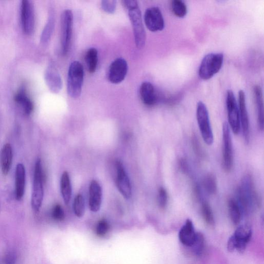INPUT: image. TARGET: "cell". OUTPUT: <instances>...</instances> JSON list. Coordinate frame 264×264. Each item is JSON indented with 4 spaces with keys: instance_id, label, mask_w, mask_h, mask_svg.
<instances>
[{
    "instance_id": "1",
    "label": "cell",
    "mask_w": 264,
    "mask_h": 264,
    "mask_svg": "<svg viewBox=\"0 0 264 264\" xmlns=\"http://www.w3.org/2000/svg\"><path fill=\"white\" fill-rule=\"evenodd\" d=\"M242 213H247L260 204L259 196L251 176H245L236 190V200Z\"/></svg>"
},
{
    "instance_id": "2",
    "label": "cell",
    "mask_w": 264,
    "mask_h": 264,
    "mask_svg": "<svg viewBox=\"0 0 264 264\" xmlns=\"http://www.w3.org/2000/svg\"><path fill=\"white\" fill-rule=\"evenodd\" d=\"M83 65L78 61L72 63L69 68L67 79V92L70 97L79 98L81 94L84 81Z\"/></svg>"
},
{
    "instance_id": "3",
    "label": "cell",
    "mask_w": 264,
    "mask_h": 264,
    "mask_svg": "<svg viewBox=\"0 0 264 264\" xmlns=\"http://www.w3.org/2000/svg\"><path fill=\"white\" fill-rule=\"evenodd\" d=\"M44 175L42 170L40 159L35 163L33 191L31 198V205L35 212H38L42 205L43 199V183Z\"/></svg>"
},
{
    "instance_id": "4",
    "label": "cell",
    "mask_w": 264,
    "mask_h": 264,
    "mask_svg": "<svg viewBox=\"0 0 264 264\" xmlns=\"http://www.w3.org/2000/svg\"><path fill=\"white\" fill-rule=\"evenodd\" d=\"M224 62L223 54H209L202 60L199 69V75L204 80L211 79L221 69Z\"/></svg>"
},
{
    "instance_id": "5",
    "label": "cell",
    "mask_w": 264,
    "mask_h": 264,
    "mask_svg": "<svg viewBox=\"0 0 264 264\" xmlns=\"http://www.w3.org/2000/svg\"><path fill=\"white\" fill-rule=\"evenodd\" d=\"M252 234V230L248 225L239 227L228 241V250L231 252L237 250L239 252H244L250 241Z\"/></svg>"
},
{
    "instance_id": "6",
    "label": "cell",
    "mask_w": 264,
    "mask_h": 264,
    "mask_svg": "<svg viewBox=\"0 0 264 264\" xmlns=\"http://www.w3.org/2000/svg\"><path fill=\"white\" fill-rule=\"evenodd\" d=\"M197 119L200 133L207 145H212L214 136L210 124L209 114L206 105L199 101L197 106Z\"/></svg>"
},
{
    "instance_id": "7",
    "label": "cell",
    "mask_w": 264,
    "mask_h": 264,
    "mask_svg": "<svg viewBox=\"0 0 264 264\" xmlns=\"http://www.w3.org/2000/svg\"><path fill=\"white\" fill-rule=\"evenodd\" d=\"M73 14L69 10H65L61 16V41L64 56L69 51L73 27Z\"/></svg>"
},
{
    "instance_id": "8",
    "label": "cell",
    "mask_w": 264,
    "mask_h": 264,
    "mask_svg": "<svg viewBox=\"0 0 264 264\" xmlns=\"http://www.w3.org/2000/svg\"><path fill=\"white\" fill-rule=\"evenodd\" d=\"M22 30L27 35H32L35 28V14L34 5L29 0H23L20 8Z\"/></svg>"
},
{
    "instance_id": "9",
    "label": "cell",
    "mask_w": 264,
    "mask_h": 264,
    "mask_svg": "<svg viewBox=\"0 0 264 264\" xmlns=\"http://www.w3.org/2000/svg\"><path fill=\"white\" fill-rule=\"evenodd\" d=\"M129 16L131 20L136 45L138 49H141L145 46L146 34L144 28L141 12L139 7L129 11Z\"/></svg>"
},
{
    "instance_id": "10",
    "label": "cell",
    "mask_w": 264,
    "mask_h": 264,
    "mask_svg": "<svg viewBox=\"0 0 264 264\" xmlns=\"http://www.w3.org/2000/svg\"><path fill=\"white\" fill-rule=\"evenodd\" d=\"M226 105L229 125L233 132L235 134H238L241 129L239 109L234 94L231 90H228L227 91Z\"/></svg>"
},
{
    "instance_id": "11",
    "label": "cell",
    "mask_w": 264,
    "mask_h": 264,
    "mask_svg": "<svg viewBox=\"0 0 264 264\" xmlns=\"http://www.w3.org/2000/svg\"><path fill=\"white\" fill-rule=\"evenodd\" d=\"M223 161L224 170L230 172L233 166V151L230 129L228 123H225L223 128Z\"/></svg>"
},
{
    "instance_id": "12",
    "label": "cell",
    "mask_w": 264,
    "mask_h": 264,
    "mask_svg": "<svg viewBox=\"0 0 264 264\" xmlns=\"http://www.w3.org/2000/svg\"><path fill=\"white\" fill-rule=\"evenodd\" d=\"M116 183L120 193L126 198L129 199L132 196V186L128 176L121 162L116 163Z\"/></svg>"
},
{
    "instance_id": "13",
    "label": "cell",
    "mask_w": 264,
    "mask_h": 264,
    "mask_svg": "<svg viewBox=\"0 0 264 264\" xmlns=\"http://www.w3.org/2000/svg\"><path fill=\"white\" fill-rule=\"evenodd\" d=\"M144 21L148 29L151 32L161 31L164 28V19L160 9L157 7L148 8L144 15Z\"/></svg>"
},
{
    "instance_id": "14",
    "label": "cell",
    "mask_w": 264,
    "mask_h": 264,
    "mask_svg": "<svg viewBox=\"0 0 264 264\" xmlns=\"http://www.w3.org/2000/svg\"><path fill=\"white\" fill-rule=\"evenodd\" d=\"M128 70L127 61L122 58L115 60L110 65L108 78L113 84H119L125 79Z\"/></svg>"
},
{
    "instance_id": "15",
    "label": "cell",
    "mask_w": 264,
    "mask_h": 264,
    "mask_svg": "<svg viewBox=\"0 0 264 264\" xmlns=\"http://www.w3.org/2000/svg\"><path fill=\"white\" fill-rule=\"evenodd\" d=\"M238 103L240 123L243 129L245 140L248 142L250 136L249 119L246 107V95L242 90L238 92Z\"/></svg>"
},
{
    "instance_id": "16",
    "label": "cell",
    "mask_w": 264,
    "mask_h": 264,
    "mask_svg": "<svg viewBox=\"0 0 264 264\" xmlns=\"http://www.w3.org/2000/svg\"><path fill=\"white\" fill-rule=\"evenodd\" d=\"M44 79L45 83L50 91L54 93H59L63 87V82L57 67L53 64L46 68Z\"/></svg>"
},
{
    "instance_id": "17",
    "label": "cell",
    "mask_w": 264,
    "mask_h": 264,
    "mask_svg": "<svg viewBox=\"0 0 264 264\" xmlns=\"http://www.w3.org/2000/svg\"><path fill=\"white\" fill-rule=\"evenodd\" d=\"M102 191L99 183L92 181L89 187V205L91 212L99 211L102 204Z\"/></svg>"
},
{
    "instance_id": "18",
    "label": "cell",
    "mask_w": 264,
    "mask_h": 264,
    "mask_svg": "<svg viewBox=\"0 0 264 264\" xmlns=\"http://www.w3.org/2000/svg\"><path fill=\"white\" fill-rule=\"evenodd\" d=\"M26 173L25 166L18 164L15 172V197L18 201L22 199L25 194Z\"/></svg>"
},
{
    "instance_id": "19",
    "label": "cell",
    "mask_w": 264,
    "mask_h": 264,
    "mask_svg": "<svg viewBox=\"0 0 264 264\" xmlns=\"http://www.w3.org/2000/svg\"><path fill=\"white\" fill-rule=\"evenodd\" d=\"M179 237L181 243L187 247H192L195 243L197 233L195 232L193 222L187 220L181 229Z\"/></svg>"
},
{
    "instance_id": "20",
    "label": "cell",
    "mask_w": 264,
    "mask_h": 264,
    "mask_svg": "<svg viewBox=\"0 0 264 264\" xmlns=\"http://www.w3.org/2000/svg\"><path fill=\"white\" fill-rule=\"evenodd\" d=\"M141 99L146 105L151 107L157 101V94L154 86L149 82L142 83L139 89Z\"/></svg>"
},
{
    "instance_id": "21",
    "label": "cell",
    "mask_w": 264,
    "mask_h": 264,
    "mask_svg": "<svg viewBox=\"0 0 264 264\" xmlns=\"http://www.w3.org/2000/svg\"><path fill=\"white\" fill-rule=\"evenodd\" d=\"M13 159V152L12 146L7 143L0 152V167L3 174L8 175L11 169Z\"/></svg>"
},
{
    "instance_id": "22",
    "label": "cell",
    "mask_w": 264,
    "mask_h": 264,
    "mask_svg": "<svg viewBox=\"0 0 264 264\" xmlns=\"http://www.w3.org/2000/svg\"><path fill=\"white\" fill-rule=\"evenodd\" d=\"M15 101L22 109L27 115H31L34 110V104L25 89H21L15 94Z\"/></svg>"
},
{
    "instance_id": "23",
    "label": "cell",
    "mask_w": 264,
    "mask_h": 264,
    "mask_svg": "<svg viewBox=\"0 0 264 264\" xmlns=\"http://www.w3.org/2000/svg\"><path fill=\"white\" fill-rule=\"evenodd\" d=\"M254 100L257 109V123L259 129H263V103L262 92L260 86L255 85L253 88Z\"/></svg>"
},
{
    "instance_id": "24",
    "label": "cell",
    "mask_w": 264,
    "mask_h": 264,
    "mask_svg": "<svg viewBox=\"0 0 264 264\" xmlns=\"http://www.w3.org/2000/svg\"><path fill=\"white\" fill-rule=\"evenodd\" d=\"M61 190L65 203H69L72 195V188L70 177L67 172H64L61 180Z\"/></svg>"
},
{
    "instance_id": "25",
    "label": "cell",
    "mask_w": 264,
    "mask_h": 264,
    "mask_svg": "<svg viewBox=\"0 0 264 264\" xmlns=\"http://www.w3.org/2000/svg\"><path fill=\"white\" fill-rule=\"evenodd\" d=\"M55 27V18L51 14L46 22L41 36L40 41L43 45H46L50 41Z\"/></svg>"
},
{
    "instance_id": "26",
    "label": "cell",
    "mask_w": 264,
    "mask_h": 264,
    "mask_svg": "<svg viewBox=\"0 0 264 264\" xmlns=\"http://www.w3.org/2000/svg\"><path fill=\"white\" fill-rule=\"evenodd\" d=\"M88 70L90 74H93L97 69L98 62V52L95 48L88 49L85 56Z\"/></svg>"
},
{
    "instance_id": "27",
    "label": "cell",
    "mask_w": 264,
    "mask_h": 264,
    "mask_svg": "<svg viewBox=\"0 0 264 264\" xmlns=\"http://www.w3.org/2000/svg\"><path fill=\"white\" fill-rule=\"evenodd\" d=\"M229 213L231 220L235 225H238L241 219L242 211L236 200L230 199L228 201Z\"/></svg>"
},
{
    "instance_id": "28",
    "label": "cell",
    "mask_w": 264,
    "mask_h": 264,
    "mask_svg": "<svg viewBox=\"0 0 264 264\" xmlns=\"http://www.w3.org/2000/svg\"><path fill=\"white\" fill-rule=\"evenodd\" d=\"M203 187L209 195H214L218 191V182L217 178L212 174L205 176L203 181Z\"/></svg>"
},
{
    "instance_id": "29",
    "label": "cell",
    "mask_w": 264,
    "mask_h": 264,
    "mask_svg": "<svg viewBox=\"0 0 264 264\" xmlns=\"http://www.w3.org/2000/svg\"><path fill=\"white\" fill-rule=\"evenodd\" d=\"M201 213L205 223L210 227L215 224L214 214L209 204L207 202H203L201 206Z\"/></svg>"
},
{
    "instance_id": "30",
    "label": "cell",
    "mask_w": 264,
    "mask_h": 264,
    "mask_svg": "<svg viewBox=\"0 0 264 264\" xmlns=\"http://www.w3.org/2000/svg\"><path fill=\"white\" fill-rule=\"evenodd\" d=\"M172 9L174 14L178 17H184L187 13L186 4L182 0H174L172 3Z\"/></svg>"
},
{
    "instance_id": "31",
    "label": "cell",
    "mask_w": 264,
    "mask_h": 264,
    "mask_svg": "<svg viewBox=\"0 0 264 264\" xmlns=\"http://www.w3.org/2000/svg\"><path fill=\"white\" fill-rule=\"evenodd\" d=\"M74 210L77 217L78 218L83 217L85 212V204L84 199L81 194L78 195L75 199Z\"/></svg>"
},
{
    "instance_id": "32",
    "label": "cell",
    "mask_w": 264,
    "mask_h": 264,
    "mask_svg": "<svg viewBox=\"0 0 264 264\" xmlns=\"http://www.w3.org/2000/svg\"><path fill=\"white\" fill-rule=\"evenodd\" d=\"M110 225L105 220L100 221L95 228V233L98 236L102 237L105 236L109 232Z\"/></svg>"
},
{
    "instance_id": "33",
    "label": "cell",
    "mask_w": 264,
    "mask_h": 264,
    "mask_svg": "<svg viewBox=\"0 0 264 264\" xmlns=\"http://www.w3.org/2000/svg\"><path fill=\"white\" fill-rule=\"evenodd\" d=\"M51 215L52 218L56 221L61 222L64 220L65 214L61 205L56 204L52 208Z\"/></svg>"
},
{
    "instance_id": "34",
    "label": "cell",
    "mask_w": 264,
    "mask_h": 264,
    "mask_svg": "<svg viewBox=\"0 0 264 264\" xmlns=\"http://www.w3.org/2000/svg\"><path fill=\"white\" fill-rule=\"evenodd\" d=\"M158 204L161 208L164 209L168 202V194L166 190L161 187L159 190Z\"/></svg>"
},
{
    "instance_id": "35",
    "label": "cell",
    "mask_w": 264,
    "mask_h": 264,
    "mask_svg": "<svg viewBox=\"0 0 264 264\" xmlns=\"http://www.w3.org/2000/svg\"><path fill=\"white\" fill-rule=\"evenodd\" d=\"M117 3L114 0H104L101 3L102 10L107 13L113 14L116 11Z\"/></svg>"
},
{
    "instance_id": "36",
    "label": "cell",
    "mask_w": 264,
    "mask_h": 264,
    "mask_svg": "<svg viewBox=\"0 0 264 264\" xmlns=\"http://www.w3.org/2000/svg\"><path fill=\"white\" fill-rule=\"evenodd\" d=\"M192 144L195 153L199 157L203 158L205 156L204 152L202 149L201 144L197 137L195 135L192 138Z\"/></svg>"
},
{
    "instance_id": "37",
    "label": "cell",
    "mask_w": 264,
    "mask_h": 264,
    "mask_svg": "<svg viewBox=\"0 0 264 264\" xmlns=\"http://www.w3.org/2000/svg\"><path fill=\"white\" fill-rule=\"evenodd\" d=\"M204 243V238L203 235L201 233H197L196 241L193 246H194L196 248L197 254H200L203 251Z\"/></svg>"
},
{
    "instance_id": "38",
    "label": "cell",
    "mask_w": 264,
    "mask_h": 264,
    "mask_svg": "<svg viewBox=\"0 0 264 264\" xmlns=\"http://www.w3.org/2000/svg\"><path fill=\"white\" fill-rule=\"evenodd\" d=\"M5 264H16L17 261V255L13 251L9 252L5 257Z\"/></svg>"
},
{
    "instance_id": "39",
    "label": "cell",
    "mask_w": 264,
    "mask_h": 264,
    "mask_svg": "<svg viewBox=\"0 0 264 264\" xmlns=\"http://www.w3.org/2000/svg\"><path fill=\"white\" fill-rule=\"evenodd\" d=\"M123 3L129 11L138 8V3L136 1H131V0L127 1V0H126V1H124Z\"/></svg>"
},
{
    "instance_id": "40",
    "label": "cell",
    "mask_w": 264,
    "mask_h": 264,
    "mask_svg": "<svg viewBox=\"0 0 264 264\" xmlns=\"http://www.w3.org/2000/svg\"><path fill=\"white\" fill-rule=\"evenodd\" d=\"M179 166L180 169L182 172L185 174H187L189 172V166L186 160L184 159H181L179 162Z\"/></svg>"
}]
</instances>
